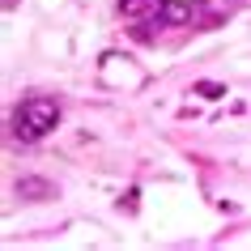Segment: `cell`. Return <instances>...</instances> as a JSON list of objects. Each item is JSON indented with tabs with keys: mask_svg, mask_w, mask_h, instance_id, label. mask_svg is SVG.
<instances>
[{
	"mask_svg": "<svg viewBox=\"0 0 251 251\" xmlns=\"http://www.w3.org/2000/svg\"><path fill=\"white\" fill-rule=\"evenodd\" d=\"M55 124H60V102H55V98H43V94H34V98H26V102L17 106L13 132L22 136V141H43V136L51 132Z\"/></svg>",
	"mask_w": 251,
	"mask_h": 251,
	"instance_id": "1",
	"label": "cell"
},
{
	"mask_svg": "<svg viewBox=\"0 0 251 251\" xmlns=\"http://www.w3.org/2000/svg\"><path fill=\"white\" fill-rule=\"evenodd\" d=\"M162 26H204L209 22V9L196 4V0H162L158 9H153Z\"/></svg>",
	"mask_w": 251,
	"mask_h": 251,
	"instance_id": "2",
	"label": "cell"
},
{
	"mask_svg": "<svg viewBox=\"0 0 251 251\" xmlns=\"http://www.w3.org/2000/svg\"><path fill=\"white\" fill-rule=\"evenodd\" d=\"M17 192H22V196L43 200V196H51V183H43V179H22V183H17Z\"/></svg>",
	"mask_w": 251,
	"mask_h": 251,
	"instance_id": "3",
	"label": "cell"
},
{
	"mask_svg": "<svg viewBox=\"0 0 251 251\" xmlns=\"http://www.w3.org/2000/svg\"><path fill=\"white\" fill-rule=\"evenodd\" d=\"M149 9H158V0H119V13L124 17H141Z\"/></svg>",
	"mask_w": 251,
	"mask_h": 251,
	"instance_id": "4",
	"label": "cell"
},
{
	"mask_svg": "<svg viewBox=\"0 0 251 251\" xmlns=\"http://www.w3.org/2000/svg\"><path fill=\"white\" fill-rule=\"evenodd\" d=\"M196 94H200V98H222V94H226V85H217V81H200V85H196Z\"/></svg>",
	"mask_w": 251,
	"mask_h": 251,
	"instance_id": "5",
	"label": "cell"
},
{
	"mask_svg": "<svg viewBox=\"0 0 251 251\" xmlns=\"http://www.w3.org/2000/svg\"><path fill=\"white\" fill-rule=\"evenodd\" d=\"M4 4H13V0H4Z\"/></svg>",
	"mask_w": 251,
	"mask_h": 251,
	"instance_id": "6",
	"label": "cell"
}]
</instances>
